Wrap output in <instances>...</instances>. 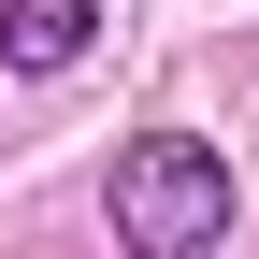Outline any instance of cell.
<instances>
[{
    "label": "cell",
    "instance_id": "7a4b0ae2",
    "mask_svg": "<svg viewBox=\"0 0 259 259\" xmlns=\"http://www.w3.org/2000/svg\"><path fill=\"white\" fill-rule=\"evenodd\" d=\"M87 44H101V0H0V72L58 87V72H87Z\"/></svg>",
    "mask_w": 259,
    "mask_h": 259
},
{
    "label": "cell",
    "instance_id": "6da1fadb",
    "mask_svg": "<svg viewBox=\"0 0 259 259\" xmlns=\"http://www.w3.org/2000/svg\"><path fill=\"white\" fill-rule=\"evenodd\" d=\"M101 216H115V259H216L231 245V144L202 130H130L115 173H101Z\"/></svg>",
    "mask_w": 259,
    "mask_h": 259
}]
</instances>
